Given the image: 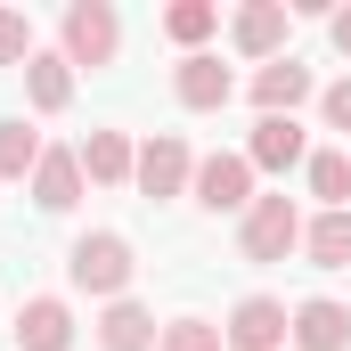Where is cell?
<instances>
[{
    "label": "cell",
    "mask_w": 351,
    "mask_h": 351,
    "mask_svg": "<svg viewBox=\"0 0 351 351\" xmlns=\"http://www.w3.org/2000/svg\"><path fill=\"white\" fill-rule=\"evenodd\" d=\"M302 254L319 269H351V213H319V221L302 229Z\"/></svg>",
    "instance_id": "16"
},
{
    "label": "cell",
    "mask_w": 351,
    "mask_h": 351,
    "mask_svg": "<svg viewBox=\"0 0 351 351\" xmlns=\"http://www.w3.org/2000/svg\"><path fill=\"white\" fill-rule=\"evenodd\" d=\"M319 106H327V123H335V131H351V82H335Z\"/></svg>",
    "instance_id": "23"
},
{
    "label": "cell",
    "mask_w": 351,
    "mask_h": 351,
    "mask_svg": "<svg viewBox=\"0 0 351 351\" xmlns=\"http://www.w3.org/2000/svg\"><path fill=\"white\" fill-rule=\"evenodd\" d=\"M245 164H254V172H294V164H302V123H294V114H262Z\"/></svg>",
    "instance_id": "9"
},
{
    "label": "cell",
    "mask_w": 351,
    "mask_h": 351,
    "mask_svg": "<svg viewBox=\"0 0 351 351\" xmlns=\"http://www.w3.org/2000/svg\"><path fill=\"white\" fill-rule=\"evenodd\" d=\"M172 90H180V106H196V114H213V106H229V66H221V58H204V49H196V58H180V74H172Z\"/></svg>",
    "instance_id": "10"
},
{
    "label": "cell",
    "mask_w": 351,
    "mask_h": 351,
    "mask_svg": "<svg viewBox=\"0 0 351 351\" xmlns=\"http://www.w3.org/2000/svg\"><path fill=\"white\" fill-rule=\"evenodd\" d=\"M196 204L204 213H254V164L245 156H204L196 164Z\"/></svg>",
    "instance_id": "5"
},
{
    "label": "cell",
    "mask_w": 351,
    "mask_h": 351,
    "mask_svg": "<svg viewBox=\"0 0 351 351\" xmlns=\"http://www.w3.org/2000/svg\"><path fill=\"white\" fill-rule=\"evenodd\" d=\"M156 319L139 311V302H106V319H98V351H156Z\"/></svg>",
    "instance_id": "14"
},
{
    "label": "cell",
    "mask_w": 351,
    "mask_h": 351,
    "mask_svg": "<svg viewBox=\"0 0 351 351\" xmlns=\"http://www.w3.org/2000/svg\"><path fill=\"white\" fill-rule=\"evenodd\" d=\"M16 351H74V311L58 294H33L16 311Z\"/></svg>",
    "instance_id": "7"
},
{
    "label": "cell",
    "mask_w": 351,
    "mask_h": 351,
    "mask_svg": "<svg viewBox=\"0 0 351 351\" xmlns=\"http://www.w3.org/2000/svg\"><path fill=\"white\" fill-rule=\"evenodd\" d=\"M335 49H351V8H335Z\"/></svg>",
    "instance_id": "24"
},
{
    "label": "cell",
    "mask_w": 351,
    "mask_h": 351,
    "mask_svg": "<svg viewBox=\"0 0 351 351\" xmlns=\"http://www.w3.org/2000/svg\"><path fill=\"white\" fill-rule=\"evenodd\" d=\"M123 49V16L106 0H74L66 8V66H114Z\"/></svg>",
    "instance_id": "2"
},
{
    "label": "cell",
    "mask_w": 351,
    "mask_h": 351,
    "mask_svg": "<svg viewBox=\"0 0 351 351\" xmlns=\"http://www.w3.org/2000/svg\"><path fill=\"white\" fill-rule=\"evenodd\" d=\"M294 335V319H286V302H269V294H245L237 311H229V327H221V343L237 351H278Z\"/></svg>",
    "instance_id": "6"
},
{
    "label": "cell",
    "mask_w": 351,
    "mask_h": 351,
    "mask_svg": "<svg viewBox=\"0 0 351 351\" xmlns=\"http://www.w3.org/2000/svg\"><path fill=\"white\" fill-rule=\"evenodd\" d=\"M156 351H221V327H213V319H172V327L156 335Z\"/></svg>",
    "instance_id": "21"
},
{
    "label": "cell",
    "mask_w": 351,
    "mask_h": 351,
    "mask_svg": "<svg viewBox=\"0 0 351 351\" xmlns=\"http://www.w3.org/2000/svg\"><path fill=\"white\" fill-rule=\"evenodd\" d=\"M131 245L114 237V229H90V237H74V254H66V278L82 286V294H114L123 302V286H131Z\"/></svg>",
    "instance_id": "1"
},
{
    "label": "cell",
    "mask_w": 351,
    "mask_h": 351,
    "mask_svg": "<svg viewBox=\"0 0 351 351\" xmlns=\"http://www.w3.org/2000/svg\"><path fill=\"white\" fill-rule=\"evenodd\" d=\"M41 164V131L33 123H0V180H25Z\"/></svg>",
    "instance_id": "19"
},
{
    "label": "cell",
    "mask_w": 351,
    "mask_h": 351,
    "mask_svg": "<svg viewBox=\"0 0 351 351\" xmlns=\"http://www.w3.org/2000/svg\"><path fill=\"white\" fill-rule=\"evenodd\" d=\"M311 196H327V213H343V196H351V156H311Z\"/></svg>",
    "instance_id": "20"
},
{
    "label": "cell",
    "mask_w": 351,
    "mask_h": 351,
    "mask_svg": "<svg viewBox=\"0 0 351 351\" xmlns=\"http://www.w3.org/2000/svg\"><path fill=\"white\" fill-rule=\"evenodd\" d=\"M245 262H286L294 245H302V213H294V196H254V213H245Z\"/></svg>",
    "instance_id": "3"
},
{
    "label": "cell",
    "mask_w": 351,
    "mask_h": 351,
    "mask_svg": "<svg viewBox=\"0 0 351 351\" xmlns=\"http://www.w3.org/2000/svg\"><path fill=\"white\" fill-rule=\"evenodd\" d=\"M229 41H237L245 58H278V41H286V0H254V8H237Z\"/></svg>",
    "instance_id": "13"
},
{
    "label": "cell",
    "mask_w": 351,
    "mask_h": 351,
    "mask_svg": "<svg viewBox=\"0 0 351 351\" xmlns=\"http://www.w3.org/2000/svg\"><path fill=\"white\" fill-rule=\"evenodd\" d=\"M311 98V66H294V58H269L262 74H254V106L262 114H294Z\"/></svg>",
    "instance_id": "12"
},
{
    "label": "cell",
    "mask_w": 351,
    "mask_h": 351,
    "mask_svg": "<svg viewBox=\"0 0 351 351\" xmlns=\"http://www.w3.org/2000/svg\"><path fill=\"white\" fill-rule=\"evenodd\" d=\"M294 351H351V311L343 302H302L294 311Z\"/></svg>",
    "instance_id": "11"
},
{
    "label": "cell",
    "mask_w": 351,
    "mask_h": 351,
    "mask_svg": "<svg viewBox=\"0 0 351 351\" xmlns=\"http://www.w3.org/2000/svg\"><path fill=\"white\" fill-rule=\"evenodd\" d=\"M82 172L98 180V188H123V180L139 172V156H131L123 131H90V139H82Z\"/></svg>",
    "instance_id": "15"
},
{
    "label": "cell",
    "mask_w": 351,
    "mask_h": 351,
    "mask_svg": "<svg viewBox=\"0 0 351 351\" xmlns=\"http://www.w3.org/2000/svg\"><path fill=\"white\" fill-rule=\"evenodd\" d=\"M16 58H33V25H25V8H0V66H16Z\"/></svg>",
    "instance_id": "22"
},
{
    "label": "cell",
    "mask_w": 351,
    "mask_h": 351,
    "mask_svg": "<svg viewBox=\"0 0 351 351\" xmlns=\"http://www.w3.org/2000/svg\"><path fill=\"white\" fill-rule=\"evenodd\" d=\"M213 25H221V8H213V0H172V8H164V33H172L188 58H196V41H204Z\"/></svg>",
    "instance_id": "18"
},
{
    "label": "cell",
    "mask_w": 351,
    "mask_h": 351,
    "mask_svg": "<svg viewBox=\"0 0 351 351\" xmlns=\"http://www.w3.org/2000/svg\"><path fill=\"white\" fill-rule=\"evenodd\" d=\"M139 196H180V188H188V180H196V156H188V139H180V131H156V139H147V147H139Z\"/></svg>",
    "instance_id": "4"
},
{
    "label": "cell",
    "mask_w": 351,
    "mask_h": 351,
    "mask_svg": "<svg viewBox=\"0 0 351 351\" xmlns=\"http://www.w3.org/2000/svg\"><path fill=\"white\" fill-rule=\"evenodd\" d=\"M74 196H82V156H74V147H41V164H33V204H41V213H74Z\"/></svg>",
    "instance_id": "8"
},
{
    "label": "cell",
    "mask_w": 351,
    "mask_h": 351,
    "mask_svg": "<svg viewBox=\"0 0 351 351\" xmlns=\"http://www.w3.org/2000/svg\"><path fill=\"white\" fill-rule=\"evenodd\" d=\"M25 90H33L41 114H58V106L74 98V66H66V58H25Z\"/></svg>",
    "instance_id": "17"
}]
</instances>
